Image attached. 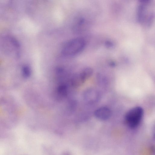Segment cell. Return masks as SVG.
Instances as JSON below:
<instances>
[{"mask_svg": "<svg viewBox=\"0 0 155 155\" xmlns=\"http://www.w3.org/2000/svg\"><path fill=\"white\" fill-rule=\"evenodd\" d=\"M87 80V78L81 71L72 77L71 80V83L73 87H78L82 85Z\"/></svg>", "mask_w": 155, "mask_h": 155, "instance_id": "52a82bcc", "label": "cell"}, {"mask_svg": "<svg viewBox=\"0 0 155 155\" xmlns=\"http://www.w3.org/2000/svg\"><path fill=\"white\" fill-rule=\"evenodd\" d=\"M57 99H61L67 96L68 94V87L65 84H60L57 86L56 90Z\"/></svg>", "mask_w": 155, "mask_h": 155, "instance_id": "ba28073f", "label": "cell"}, {"mask_svg": "<svg viewBox=\"0 0 155 155\" xmlns=\"http://www.w3.org/2000/svg\"><path fill=\"white\" fill-rule=\"evenodd\" d=\"M143 113V110L140 107H135L130 110L125 116L127 126L132 129L137 127L140 123Z\"/></svg>", "mask_w": 155, "mask_h": 155, "instance_id": "7a4b0ae2", "label": "cell"}, {"mask_svg": "<svg viewBox=\"0 0 155 155\" xmlns=\"http://www.w3.org/2000/svg\"><path fill=\"white\" fill-rule=\"evenodd\" d=\"M86 17L82 15H79L74 20L73 29L74 31L79 33L82 31L88 22Z\"/></svg>", "mask_w": 155, "mask_h": 155, "instance_id": "5b68a950", "label": "cell"}, {"mask_svg": "<svg viewBox=\"0 0 155 155\" xmlns=\"http://www.w3.org/2000/svg\"><path fill=\"white\" fill-rule=\"evenodd\" d=\"M105 45L107 48H111L114 46V44L113 43L110 41H106L105 42Z\"/></svg>", "mask_w": 155, "mask_h": 155, "instance_id": "8fae6325", "label": "cell"}, {"mask_svg": "<svg viewBox=\"0 0 155 155\" xmlns=\"http://www.w3.org/2000/svg\"><path fill=\"white\" fill-rule=\"evenodd\" d=\"M142 3L138 10V17L140 22L147 25H150L153 19L152 12H150V5L152 4V0H140Z\"/></svg>", "mask_w": 155, "mask_h": 155, "instance_id": "3957f363", "label": "cell"}, {"mask_svg": "<svg viewBox=\"0 0 155 155\" xmlns=\"http://www.w3.org/2000/svg\"><path fill=\"white\" fill-rule=\"evenodd\" d=\"M22 74L24 77L26 78L30 77L31 74L30 68L28 66H24L22 69Z\"/></svg>", "mask_w": 155, "mask_h": 155, "instance_id": "30bf717a", "label": "cell"}, {"mask_svg": "<svg viewBox=\"0 0 155 155\" xmlns=\"http://www.w3.org/2000/svg\"><path fill=\"white\" fill-rule=\"evenodd\" d=\"M96 79L98 83L101 86H106L108 83L107 79L104 75L98 73L97 74Z\"/></svg>", "mask_w": 155, "mask_h": 155, "instance_id": "9c48e42d", "label": "cell"}, {"mask_svg": "<svg viewBox=\"0 0 155 155\" xmlns=\"http://www.w3.org/2000/svg\"><path fill=\"white\" fill-rule=\"evenodd\" d=\"M94 114L97 118L101 120H105L109 118L111 115V111L108 107H103L97 109Z\"/></svg>", "mask_w": 155, "mask_h": 155, "instance_id": "8992f818", "label": "cell"}, {"mask_svg": "<svg viewBox=\"0 0 155 155\" xmlns=\"http://www.w3.org/2000/svg\"><path fill=\"white\" fill-rule=\"evenodd\" d=\"M83 97L84 101L87 103L92 104L98 101L100 98V94L95 89L89 88L84 92Z\"/></svg>", "mask_w": 155, "mask_h": 155, "instance_id": "277c9868", "label": "cell"}, {"mask_svg": "<svg viewBox=\"0 0 155 155\" xmlns=\"http://www.w3.org/2000/svg\"><path fill=\"white\" fill-rule=\"evenodd\" d=\"M86 45L85 40L81 38H77L69 40L64 46L62 53L65 56H72L81 52Z\"/></svg>", "mask_w": 155, "mask_h": 155, "instance_id": "6da1fadb", "label": "cell"}]
</instances>
